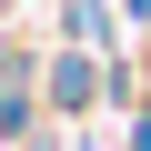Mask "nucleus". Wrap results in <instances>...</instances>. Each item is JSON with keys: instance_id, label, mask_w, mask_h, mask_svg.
<instances>
[{"instance_id": "1", "label": "nucleus", "mask_w": 151, "mask_h": 151, "mask_svg": "<svg viewBox=\"0 0 151 151\" xmlns=\"http://www.w3.org/2000/svg\"><path fill=\"white\" fill-rule=\"evenodd\" d=\"M91 101H101V70H91V50H60V60H50V111H70V121H81Z\"/></svg>"}]
</instances>
